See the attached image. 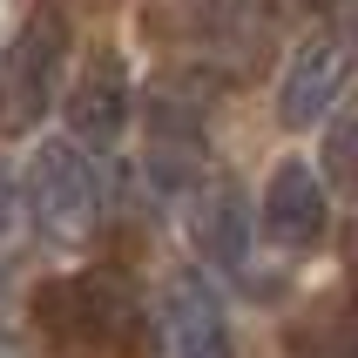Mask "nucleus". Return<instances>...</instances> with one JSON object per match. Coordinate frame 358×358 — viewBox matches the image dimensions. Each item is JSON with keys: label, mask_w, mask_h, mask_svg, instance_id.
Segmentation results:
<instances>
[{"label": "nucleus", "mask_w": 358, "mask_h": 358, "mask_svg": "<svg viewBox=\"0 0 358 358\" xmlns=\"http://www.w3.org/2000/svg\"><path fill=\"white\" fill-rule=\"evenodd\" d=\"M291 352L298 358H358V318L324 304L304 324H291Z\"/></svg>", "instance_id": "nucleus-11"}, {"label": "nucleus", "mask_w": 358, "mask_h": 358, "mask_svg": "<svg viewBox=\"0 0 358 358\" xmlns=\"http://www.w3.org/2000/svg\"><path fill=\"white\" fill-rule=\"evenodd\" d=\"M129 115H136L129 61H122V48H95L81 61V75L68 81V136L81 149H108V142H122Z\"/></svg>", "instance_id": "nucleus-6"}, {"label": "nucleus", "mask_w": 358, "mask_h": 358, "mask_svg": "<svg viewBox=\"0 0 358 358\" xmlns=\"http://www.w3.org/2000/svg\"><path fill=\"white\" fill-rule=\"evenodd\" d=\"M324 176L338 182V196H358V115H338L324 136Z\"/></svg>", "instance_id": "nucleus-12"}, {"label": "nucleus", "mask_w": 358, "mask_h": 358, "mask_svg": "<svg viewBox=\"0 0 358 358\" xmlns=\"http://www.w3.org/2000/svg\"><path fill=\"white\" fill-rule=\"evenodd\" d=\"M358 81V27H318L278 75V122L284 129H318L338 95Z\"/></svg>", "instance_id": "nucleus-5"}, {"label": "nucleus", "mask_w": 358, "mask_h": 358, "mask_svg": "<svg viewBox=\"0 0 358 358\" xmlns=\"http://www.w3.org/2000/svg\"><path fill=\"white\" fill-rule=\"evenodd\" d=\"M142 14H149L156 41H176L217 68H230V55H237V68H250L264 48V27H271L264 0H149Z\"/></svg>", "instance_id": "nucleus-4"}, {"label": "nucleus", "mask_w": 358, "mask_h": 358, "mask_svg": "<svg viewBox=\"0 0 358 358\" xmlns=\"http://www.w3.org/2000/svg\"><path fill=\"white\" fill-rule=\"evenodd\" d=\"M27 217L48 243L81 250L101 230V176L81 142H41L27 162Z\"/></svg>", "instance_id": "nucleus-3"}, {"label": "nucleus", "mask_w": 358, "mask_h": 358, "mask_svg": "<svg viewBox=\"0 0 358 358\" xmlns=\"http://www.w3.org/2000/svg\"><path fill=\"white\" fill-rule=\"evenodd\" d=\"M311 7H338V0H311Z\"/></svg>", "instance_id": "nucleus-16"}, {"label": "nucleus", "mask_w": 358, "mask_h": 358, "mask_svg": "<svg viewBox=\"0 0 358 358\" xmlns=\"http://www.w3.org/2000/svg\"><path fill=\"white\" fill-rule=\"evenodd\" d=\"M34 324L61 352H122L136 338V298L115 271H75L34 291Z\"/></svg>", "instance_id": "nucleus-2"}, {"label": "nucleus", "mask_w": 358, "mask_h": 358, "mask_svg": "<svg viewBox=\"0 0 358 358\" xmlns=\"http://www.w3.org/2000/svg\"><path fill=\"white\" fill-rule=\"evenodd\" d=\"M20 203L27 196H14V176H7V162H0V257H7L14 237H20Z\"/></svg>", "instance_id": "nucleus-13"}, {"label": "nucleus", "mask_w": 358, "mask_h": 358, "mask_svg": "<svg viewBox=\"0 0 358 358\" xmlns=\"http://www.w3.org/2000/svg\"><path fill=\"white\" fill-rule=\"evenodd\" d=\"M68 41H75L68 0H34L20 14L14 41L0 48V136H27L55 108L61 68H68Z\"/></svg>", "instance_id": "nucleus-1"}, {"label": "nucleus", "mask_w": 358, "mask_h": 358, "mask_svg": "<svg viewBox=\"0 0 358 358\" xmlns=\"http://www.w3.org/2000/svg\"><path fill=\"white\" fill-rule=\"evenodd\" d=\"M250 196H243L237 176H203L196 189H189V243H196L210 264H223V271H243V257H250Z\"/></svg>", "instance_id": "nucleus-10"}, {"label": "nucleus", "mask_w": 358, "mask_h": 358, "mask_svg": "<svg viewBox=\"0 0 358 358\" xmlns=\"http://www.w3.org/2000/svg\"><path fill=\"white\" fill-rule=\"evenodd\" d=\"M264 237L278 243V250H318L324 230H331V196H324V176L311 169V162L284 156L278 169H271V182H264Z\"/></svg>", "instance_id": "nucleus-8"}, {"label": "nucleus", "mask_w": 358, "mask_h": 358, "mask_svg": "<svg viewBox=\"0 0 358 358\" xmlns=\"http://www.w3.org/2000/svg\"><path fill=\"white\" fill-rule=\"evenodd\" d=\"M352 271H358V237H352Z\"/></svg>", "instance_id": "nucleus-15"}, {"label": "nucleus", "mask_w": 358, "mask_h": 358, "mask_svg": "<svg viewBox=\"0 0 358 358\" xmlns=\"http://www.w3.org/2000/svg\"><path fill=\"white\" fill-rule=\"evenodd\" d=\"M0 358H27V352H20V345H14V338H0Z\"/></svg>", "instance_id": "nucleus-14"}, {"label": "nucleus", "mask_w": 358, "mask_h": 358, "mask_svg": "<svg viewBox=\"0 0 358 358\" xmlns=\"http://www.w3.org/2000/svg\"><path fill=\"white\" fill-rule=\"evenodd\" d=\"M156 338H162V358H230V318L196 271H176L162 284Z\"/></svg>", "instance_id": "nucleus-9"}, {"label": "nucleus", "mask_w": 358, "mask_h": 358, "mask_svg": "<svg viewBox=\"0 0 358 358\" xmlns=\"http://www.w3.org/2000/svg\"><path fill=\"white\" fill-rule=\"evenodd\" d=\"M203 169V95L189 81H162L149 101V182L156 189H189Z\"/></svg>", "instance_id": "nucleus-7"}]
</instances>
